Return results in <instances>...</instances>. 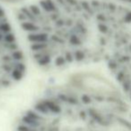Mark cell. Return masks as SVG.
I'll return each mask as SVG.
<instances>
[{"label":"cell","instance_id":"1","mask_svg":"<svg viewBox=\"0 0 131 131\" xmlns=\"http://www.w3.org/2000/svg\"><path fill=\"white\" fill-rule=\"evenodd\" d=\"M123 6L86 0H41L19 14L34 61L49 70L80 66L107 57Z\"/></svg>","mask_w":131,"mask_h":131},{"label":"cell","instance_id":"2","mask_svg":"<svg viewBox=\"0 0 131 131\" xmlns=\"http://www.w3.org/2000/svg\"><path fill=\"white\" fill-rule=\"evenodd\" d=\"M106 94L77 84L51 88L23 112L15 131H116L105 116Z\"/></svg>","mask_w":131,"mask_h":131},{"label":"cell","instance_id":"3","mask_svg":"<svg viewBox=\"0 0 131 131\" xmlns=\"http://www.w3.org/2000/svg\"><path fill=\"white\" fill-rule=\"evenodd\" d=\"M25 71L24 55L0 7V89L17 84L24 77Z\"/></svg>","mask_w":131,"mask_h":131}]
</instances>
